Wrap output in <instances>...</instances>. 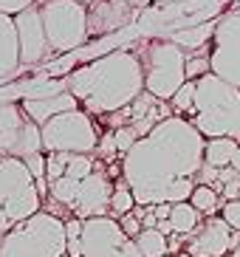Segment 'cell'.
<instances>
[{
  "label": "cell",
  "instance_id": "6da1fadb",
  "mask_svg": "<svg viewBox=\"0 0 240 257\" xmlns=\"http://www.w3.org/2000/svg\"><path fill=\"white\" fill-rule=\"evenodd\" d=\"M206 139L195 124L181 116H170L156 124L150 136L136 142V147L122 159V178L133 189L139 206L167 204V192L175 181L195 178L203 167Z\"/></svg>",
  "mask_w": 240,
  "mask_h": 257
},
{
  "label": "cell",
  "instance_id": "7a4b0ae2",
  "mask_svg": "<svg viewBox=\"0 0 240 257\" xmlns=\"http://www.w3.org/2000/svg\"><path fill=\"white\" fill-rule=\"evenodd\" d=\"M65 85L79 99L85 113L110 116L136 102V96L144 91V74L139 57L128 48H119L71 71Z\"/></svg>",
  "mask_w": 240,
  "mask_h": 257
},
{
  "label": "cell",
  "instance_id": "3957f363",
  "mask_svg": "<svg viewBox=\"0 0 240 257\" xmlns=\"http://www.w3.org/2000/svg\"><path fill=\"white\" fill-rule=\"evenodd\" d=\"M192 124L203 139H234L240 142V91L209 74L198 79Z\"/></svg>",
  "mask_w": 240,
  "mask_h": 257
},
{
  "label": "cell",
  "instance_id": "277c9868",
  "mask_svg": "<svg viewBox=\"0 0 240 257\" xmlns=\"http://www.w3.org/2000/svg\"><path fill=\"white\" fill-rule=\"evenodd\" d=\"M68 237L65 220H60L51 212H37L34 218L17 223L3 237L0 257H65Z\"/></svg>",
  "mask_w": 240,
  "mask_h": 257
},
{
  "label": "cell",
  "instance_id": "5b68a950",
  "mask_svg": "<svg viewBox=\"0 0 240 257\" xmlns=\"http://www.w3.org/2000/svg\"><path fill=\"white\" fill-rule=\"evenodd\" d=\"M136 57L142 62L144 91L161 102H170L187 82V54L173 40H150L139 48Z\"/></svg>",
  "mask_w": 240,
  "mask_h": 257
},
{
  "label": "cell",
  "instance_id": "8992f818",
  "mask_svg": "<svg viewBox=\"0 0 240 257\" xmlns=\"http://www.w3.org/2000/svg\"><path fill=\"white\" fill-rule=\"evenodd\" d=\"M45 37L54 54L76 51L88 43V9L76 0H43L40 3Z\"/></svg>",
  "mask_w": 240,
  "mask_h": 257
},
{
  "label": "cell",
  "instance_id": "52a82bcc",
  "mask_svg": "<svg viewBox=\"0 0 240 257\" xmlns=\"http://www.w3.org/2000/svg\"><path fill=\"white\" fill-rule=\"evenodd\" d=\"M40 130H43L45 153H76V156L96 153V144H99L96 124H93L90 113H85L82 107L54 116Z\"/></svg>",
  "mask_w": 240,
  "mask_h": 257
},
{
  "label": "cell",
  "instance_id": "ba28073f",
  "mask_svg": "<svg viewBox=\"0 0 240 257\" xmlns=\"http://www.w3.org/2000/svg\"><path fill=\"white\" fill-rule=\"evenodd\" d=\"M43 153V130L17 102H0V156L26 161Z\"/></svg>",
  "mask_w": 240,
  "mask_h": 257
},
{
  "label": "cell",
  "instance_id": "9c48e42d",
  "mask_svg": "<svg viewBox=\"0 0 240 257\" xmlns=\"http://www.w3.org/2000/svg\"><path fill=\"white\" fill-rule=\"evenodd\" d=\"M212 74L240 91V15H226L212 34Z\"/></svg>",
  "mask_w": 240,
  "mask_h": 257
},
{
  "label": "cell",
  "instance_id": "30bf717a",
  "mask_svg": "<svg viewBox=\"0 0 240 257\" xmlns=\"http://www.w3.org/2000/svg\"><path fill=\"white\" fill-rule=\"evenodd\" d=\"M15 29H17V40H20V62L23 65H40V62L54 57V48L48 43V37H45L40 3L15 17Z\"/></svg>",
  "mask_w": 240,
  "mask_h": 257
},
{
  "label": "cell",
  "instance_id": "8fae6325",
  "mask_svg": "<svg viewBox=\"0 0 240 257\" xmlns=\"http://www.w3.org/2000/svg\"><path fill=\"white\" fill-rule=\"evenodd\" d=\"M116 218H90L82 223V257H125V243Z\"/></svg>",
  "mask_w": 240,
  "mask_h": 257
},
{
  "label": "cell",
  "instance_id": "7c38bea8",
  "mask_svg": "<svg viewBox=\"0 0 240 257\" xmlns=\"http://www.w3.org/2000/svg\"><path fill=\"white\" fill-rule=\"evenodd\" d=\"M110 198H113V181L96 167V170L79 184V195H76V204L71 212H74V218H79V220L110 218Z\"/></svg>",
  "mask_w": 240,
  "mask_h": 257
},
{
  "label": "cell",
  "instance_id": "4fadbf2b",
  "mask_svg": "<svg viewBox=\"0 0 240 257\" xmlns=\"http://www.w3.org/2000/svg\"><path fill=\"white\" fill-rule=\"evenodd\" d=\"M232 237L234 232L223 218H209L189 237L187 254L189 257H223L232 251Z\"/></svg>",
  "mask_w": 240,
  "mask_h": 257
},
{
  "label": "cell",
  "instance_id": "5bb4252c",
  "mask_svg": "<svg viewBox=\"0 0 240 257\" xmlns=\"http://www.w3.org/2000/svg\"><path fill=\"white\" fill-rule=\"evenodd\" d=\"M136 20V9L122 0H99L88 9V37H105Z\"/></svg>",
  "mask_w": 240,
  "mask_h": 257
},
{
  "label": "cell",
  "instance_id": "9a60e30c",
  "mask_svg": "<svg viewBox=\"0 0 240 257\" xmlns=\"http://www.w3.org/2000/svg\"><path fill=\"white\" fill-rule=\"evenodd\" d=\"M20 107L26 110V116H29L34 124L43 127L45 121H51L54 116L68 113V110H79V99H76L71 91H65V93L45 96V99H23Z\"/></svg>",
  "mask_w": 240,
  "mask_h": 257
},
{
  "label": "cell",
  "instance_id": "2e32d148",
  "mask_svg": "<svg viewBox=\"0 0 240 257\" xmlns=\"http://www.w3.org/2000/svg\"><path fill=\"white\" fill-rule=\"evenodd\" d=\"M20 40H17L15 17L0 15V82L20 71Z\"/></svg>",
  "mask_w": 240,
  "mask_h": 257
},
{
  "label": "cell",
  "instance_id": "e0dca14e",
  "mask_svg": "<svg viewBox=\"0 0 240 257\" xmlns=\"http://www.w3.org/2000/svg\"><path fill=\"white\" fill-rule=\"evenodd\" d=\"M31 184H34V178H31L26 161L0 156V209L9 204L12 195H17L20 189L31 187Z\"/></svg>",
  "mask_w": 240,
  "mask_h": 257
},
{
  "label": "cell",
  "instance_id": "ac0fdd59",
  "mask_svg": "<svg viewBox=\"0 0 240 257\" xmlns=\"http://www.w3.org/2000/svg\"><path fill=\"white\" fill-rule=\"evenodd\" d=\"M240 144L234 139H206V147H203V164L215 167V170H226L232 167V159L237 153Z\"/></svg>",
  "mask_w": 240,
  "mask_h": 257
},
{
  "label": "cell",
  "instance_id": "d6986e66",
  "mask_svg": "<svg viewBox=\"0 0 240 257\" xmlns=\"http://www.w3.org/2000/svg\"><path fill=\"white\" fill-rule=\"evenodd\" d=\"M170 223H173V234H195L198 223H201V212L189 204H175L173 215H170Z\"/></svg>",
  "mask_w": 240,
  "mask_h": 257
},
{
  "label": "cell",
  "instance_id": "ffe728a7",
  "mask_svg": "<svg viewBox=\"0 0 240 257\" xmlns=\"http://www.w3.org/2000/svg\"><path fill=\"white\" fill-rule=\"evenodd\" d=\"M136 246L142 251V257H164L170 254V243L158 229H142V234L136 237Z\"/></svg>",
  "mask_w": 240,
  "mask_h": 257
},
{
  "label": "cell",
  "instance_id": "44dd1931",
  "mask_svg": "<svg viewBox=\"0 0 240 257\" xmlns=\"http://www.w3.org/2000/svg\"><path fill=\"white\" fill-rule=\"evenodd\" d=\"M79 184H82V181H76V178H68V175H62L60 181L48 184V195H51L60 206H65V209H74L76 195H79Z\"/></svg>",
  "mask_w": 240,
  "mask_h": 257
},
{
  "label": "cell",
  "instance_id": "7402d4cb",
  "mask_svg": "<svg viewBox=\"0 0 240 257\" xmlns=\"http://www.w3.org/2000/svg\"><path fill=\"white\" fill-rule=\"evenodd\" d=\"M136 209V198H133V189L128 187V181L113 184V198H110V218H125Z\"/></svg>",
  "mask_w": 240,
  "mask_h": 257
},
{
  "label": "cell",
  "instance_id": "603a6c76",
  "mask_svg": "<svg viewBox=\"0 0 240 257\" xmlns=\"http://www.w3.org/2000/svg\"><path fill=\"white\" fill-rule=\"evenodd\" d=\"M189 204L195 206L201 215H215L220 206V195L215 192L212 187H203V184H198L195 192H192V198H189Z\"/></svg>",
  "mask_w": 240,
  "mask_h": 257
},
{
  "label": "cell",
  "instance_id": "cb8c5ba5",
  "mask_svg": "<svg viewBox=\"0 0 240 257\" xmlns=\"http://www.w3.org/2000/svg\"><path fill=\"white\" fill-rule=\"evenodd\" d=\"M195 93H198V82L187 79V82L181 85V91L170 99V105H173L178 113H189V119H192V113H195Z\"/></svg>",
  "mask_w": 240,
  "mask_h": 257
},
{
  "label": "cell",
  "instance_id": "d4e9b609",
  "mask_svg": "<svg viewBox=\"0 0 240 257\" xmlns=\"http://www.w3.org/2000/svg\"><path fill=\"white\" fill-rule=\"evenodd\" d=\"M71 156H74V153H48V156H45V181L48 184L60 181L68 170Z\"/></svg>",
  "mask_w": 240,
  "mask_h": 257
},
{
  "label": "cell",
  "instance_id": "484cf974",
  "mask_svg": "<svg viewBox=\"0 0 240 257\" xmlns=\"http://www.w3.org/2000/svg\"><path fill=\"white\" fill-rule=\"evenodd\" d=\"M212 34H215V29H212V26H198V29L181 31L173 43H175V46H181V48H198L201 43H206Z\"/></svg>",
  "mask_w": 240,
  "mask_h": 257
},
{
  "label": "cell",
  "instance_id": "4316f807",
  "mask_svg": "<svg viewBox=\"0 0 240 257\" xmlns=\"http://www.w3.org/2000/svg\"><path fill=\"white\" fill-rule=\"evenodd\" d=\"M96 170V164H93V159L90 156H71V161H68V170H65V175L68 178H76V181H85L90 173Z\"/></svg>",
  "mask_w": 240,
  "mask_h": 257
},
{
  "label": "cell",
  "instance_id": "83f0119b",
  "mask_svg": "<svg viewBox=\"0 0 240 257\" xmlns=\"http://www.w3.org/2000/svg\"><path fill=\"white\" fill-rule=\"evenodd\" d=\"M113 139H116V150H119V156L125 159L130 150L136 147V142H139V133H136L133 124H125V127L113 130Z\"/></svg>",
  "mask_w": 240,
  "mask_h": 257
},
{
  "label": "cell",
  "instance_id": "f1b7e54d",
  "mask_svg": "<svg viewBox=\"0 0 240 257\" xmlns=\"http://www.w3.org/2000/svg\"><path fill=\"white\" fill-rule=\"evenodd\" d=\"M209 74H212L209 57H187V79L198 82V79H203V76H209Z\"/></svg>",
  "mask_w": 240,
  "mask_h": 257
},
{
  "label": "cell",
  "instance_id": "f546056e",
  "mask_svg": "<svg viewBox=\"0 0 240 257\" xmlns=\"http://www.w3.org/2000/svg\"><path fill=\"white\" fill-rule=\"evenodd\" d=\"M220 218L232 226V232H240V198L237 201H226L220 209Z\"/></svg>",
  "mask_w": 240,
  "mask_h": 257
},
{
  "label": "cell",
  "instance_id": "4dcf8cb0",
  "mask_svg": "<svg viewBox=\"0 0 240 257\" xmlns=\"http://www.w3.org/2000/svg\"><path fill=\"white\" fill-rule=\"evenodd\" d=\"M37 6V0H0V15H9V17H17L23 15L26 9Z\"/></svg>",
  "mask_w": 240,
  "mask_h": 257
},
{
  "label": "cell",
  "instance_id": "1f68e13d",
  "mask_svg": "<svg viewBox=\"0 0 240 257\" xmlns=\"http://www.w3.org/2000/svg\"><path fill=\"white\" fill-rule=\"evenodd\" d=\"M119 226H122V232L128 234L130 240H136V237H139V234H142V220L136 218L133 212H130V215H125V218H119Z\"/></svg>",
  "mask_w": 240,
  "mask_h": 257
},
{
  "label": "cell",
  "instance_id": "d6a6232c",
  "mask_svg": "<svg viewBox=\"0 0 240 257\" xmlns=\"http://www.w3.org/2000/svg\"><path fill=\"white\" fill-rule=\"evenodd\" d=\"M96 153H99V159H113V156H116V139H113V130L110 133H105V136L99 139V144H96Z\"/></svg>",
  "mask_w": 240,
  "mask_h": 257
},
{
  "label": "cell",
  "instance_id": "836d02e7",
  "mask_svg": "<svg viewBox=\"0 0 240 257\" xmlns=\"http://www.w3.org/2000/svg\"><path fill=\"white\" fill-rule=\"evenodd\" d=\"M26 167H29V173H31L34 181H43V178H45V156H43V153L29 156V159H26Z\"/></svg>",
  "mask_w": 240,
  "mask_h": 257
},
{
  "label": "cell",
  "instance_id": "e575fe53",
  "mask_svg": "<svg viewBox=\"0 0 240 257\" xmlns=\"http://www.w3.org/2000/svg\"><path fill=\"white\" fill-rule=\"evenodd\" d=\"M153 212H156L158 220H170V215H173V204H158V206H153Z\"/></svg>",
  "mask_w": 240,
  "mask_h": 257
},
{
  "label": "cell",
  "instance_id": "d590c367",
  "mask_svg": "<svg viewBox=\"0 0 240 257\" xmlns=\"http://www.w3.org/2000/svg\"><path fill=\"white\" fill-rule=\"evenodd\" d=\"M12 229H15V223L9 220V215H6V212L0 209V237H6V234L12 232Z\"/></svg>",
  "mask_w": 240,
  "mask_h": 257
},
{
  "label": "cell",
  "instance_id": "8d00e7d4",
  "mask_svg": "<svg viewBox=\"0 0 240 257\" xmlns=\"http://www.w3.org/2000/svg\"><path fill=\"white\" fill-rule=\"evenodd\" d=\"M158 232H161V234H164V237H167V234H173V223H170V220H158Z\"/></svg>",
  "mask_w": 240,
  "mask_h": 257
},
{
  "label": "cell",
  "instance_id": "74e56055",
  "mask_svg": "<svg viewBox=\"0 0 240 257\" xmlns=\"http://www.w3.org/2000/svg\"><path fill=\"white\" fill-rule=\"evenodd\" d=\"M122 3H128V6H133V9H144L147 3H153V0H122Z\"/></svg>",
  "mask_w": 240,
  "mask_h": 257
},
{
  "label": "cell",
  "instance_id": "f35d334b",
  "mask_svg": "<svg viewBox=\"0 0 240 257\" xmlns=\"http://www.w3.org/2000/svg\"><path fill=\"white\" fill-rule=\"evenodd\" d=\"M232 170L240 173V147H237V153H234V159H232Z\"/></svg>",
  "mask_w": 240,
  "mask_h": 257
},
{
  "label": "cell",
  "instance_id": "ab89813d",
  "mask_svg": "<svg viewBox=\"0 0 240 257\" xmlns=\"http://www.w3.org/2000/svg\"><path fill=\"white\" fill-rule=\"evenodd\" d=\"M76 3H79V6H85V9H90L93 3H99V0H76Z\"/></svg>",
  "mask_w": 240,
  "mask_h": 257
},
{
  "label": "cell",
  "instance_id": "60d3db41",
  "mask_svg": "<svg viewBox=\"0 0 240 257\" xmlns=\"http://www.w3.org/2000/svg\"><path fill=\"white\" fill-rule=\"evenodd\" d=\"M153 3H178V0H153Z\"/></svg>",
  "mask_w": 240,
  "mask_h": 257
},
{
  "label": "cell",
  "instance_id": "b9f144b4",
  "mask_svg": "<svg viewBox=\"0 0 240 257\" xmlns=\"http://www.w3.org/2000/svg\"><path fill=\"white\" fill-rule=\"evenodd\" d=\"M178 257H189V254H187V251H184V254H178Z\"/></svg>",
  "mask_w": 240,
  "mask_h": 257
},
{
  "label": "cell",
  "instance_id": "7bdbcfd3",
  "mask_svg": "<svg viewBox=\"0 0 240 257\" xmlns=\"http://www.w3.org/2000/svg\"><path fill=\"white\" fill-rule=\"evenodd\" d=\"M232 257H240V251H234V254H232Z\"/></svg>",
  "mask_w": 240,
  "mask_h": 257
},
{
  "label": "cell",
  "instance_id": "ee69618b",
  "mask_svg": "<svg viewBox=\"0 0 240 257\" xmlns=\"http://www.w3.org/2000/svg\"><path fill=\"white\" fill-rule=\"evenodd\" d=\"M0 249H3V237H0Z\"/></svg>",
  "mask_w": 240,
  "mask_h": 257
},
{
  "label": "cell",
  "instance_id": "f6af8a7d",
  "mask_svg": "<svg viewBox=\"0 0 240 257\" xmlns=\"http://www.w3.org/2000/svg\"><path fill=\"white\" fill-rule=\"evenodd\" d=\"M164 257H173V254H164Z\"/></svg>",
  "mask_w": 240,
  "mask_h": 257
},
{
  "label": "cell",
  "instance_id": "bcb514c9",
  "mask_svg": "<svg viewBox=\"0 0 240 257\" xmlns=\"http://www.w3.org/2000/svg\"><path fill=\"white\" fill-rule=\"evenodd\" d=\"M65 257H68V254H65Z\"/></svg>",
  "mask_w": 240,
  "mask_h": 257
},
{
  "label": "cell",
  "instance_id": "7dc6e473",
  "mask_svg": "<svg viewBox=\"0 0 240 257\" xmlns=\"http://www.w3.org/2000/svg\"><path fill=\"white\" fill-rule=\"evenodd\" d=\"M237 251H240V249H237Z\"/></svg>",
  "mask_w": 240,
  "mask_h": 257
}]
</instances>
